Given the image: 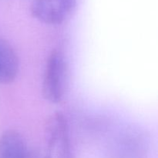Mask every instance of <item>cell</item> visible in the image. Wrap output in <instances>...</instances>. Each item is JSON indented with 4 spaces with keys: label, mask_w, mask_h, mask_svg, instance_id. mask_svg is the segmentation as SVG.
<instances>
[{
    "label": "cell",
    "mask_w": 158,
    "mask_h": 158,
    "mask_svg": "<svg viewBox=\"0 0 158 158\" xmlns=\"http://www.w3.org/2000/svg\"><path fill=\"white\" fill-rule=\"evenodd\" d=\"M67 84V63L61 52L52 50L45 69L42 88L43 97L50 103H60L65 97Z\"/></svg>",
    "instance_id": "cell-1"
},
{
    "label": "cell",
    "mask_w": 158,
    "mask_h": 158,
    "mask_svg": "<svg viewBox=\"0 0 158 158\" xmlns=\"http://www.w3.org/2000/svg\"><path fill=\"white\" fill-rule=\"evenodd\" d=\"M149 137L143 130L129 127L119 132L110 140L107 158H146Z\"/></svg>",
    "instance_id": "cell-2"
},
{
    "label": "cell",
    "mask_w": 158,
    "mask_h": 158,
    "mask_svg": "<svg viewBox=\"0 0 158 158\" xmlns=\"http://www.w3.org/2000/svg\"><path fill=\"white\" fill-rule=\"evenodd\" d=\"M45 152L51 157L56 151L57 158H74L66 117L62 112L52 114L45 127Z\"/></svg>",
    "instance_id": "cell-3"
},
{
    "label": "cell",
    "mask_w": 158,
    "mask_h": 158,
    "mask_svg": "<svg viewBox=\"0 0 158 158\" xmlns=\"http://www.w3.org/2000/svg\"><path fill=\"white\" fill-rule=\"evenodd\" d=\"M77 0H32L31 12L34 18L48 25H60L72 14Z\"/></svg>",
    "instance_id": "cell-4"
},
{
    "label": "cell",
    "mask_w": 158,
    "mask_h": 158,
    "mask_svg": "<svg viewBox=\"0 0 158 158\" xmlns=\"http://www.w3.org/2000/svg\"><path fill=\"white\" fill-rule=\"evenodd\" d=\"M19 59L9 41L0 38V83L10 84L15 81L19 72Z\"/></svg>",
    "instance_id": "cell-5"
},
{
    "label": "cell",
    "mask_w": 158,
    "mask_h": 158,
    "mask_svg": "<svg viewBox=\"0 0 158 158\" xmlns=\"http://www.w3.org/2000/svg\"><path fill=\"white\" fill-rule=\"evenodd\" d=\"M29 150L22 134L15 130L0 136V158H27Z\"/></svg>",
    "instance_id": "cell-6"
}]
</instances>
